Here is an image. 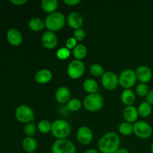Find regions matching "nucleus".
<instances>
[{
  "label": "nucleus",
  "instance_id": "35",
  "mask_svg": "<svg viewBox=\"0 0 153 153\" xmlns=\"http://www.w3.org/2000/svg\"><path fill=\"white\" fill-rule=\"evenodd\" d=\"M146 102H147L149 105H153V89L149 91L146 97Z\"/></svg>",
  "mask_w": 153,
  "mask_h": 153
},
{
  "label": "nucleus",
  "instance_id": "39",
  "mask_svg": "<svg viewBox=\"0 0 153 153\" xmlns=\"http://www.w3.org/2000/svg\"><path fill=\"white\" fill-rule=\"evenodd\" d=\"M84 153H100V152L95 149H87V150Z\"/></svg>",
  "mask_w": 153,
  "mask_h": 153
},
{
  "label": "nucleus",
  "instance_id": "14",
  "mask_svg": "<svg viewBox=\"0 0 153 153\" xmlns=\"http://www.w3.org/2000/svg\"><path fill=\"white\" fill-rule=\"evenodd\" d=\"M84 22L83 17L78 12L70 13L67 16V23L70 28L76 30L81 28Z\"/></svg>",
  "mask_w": 153,
  "mask_h": 153
},
{
  "label": "nucleus",
  "instance_id": "21",
  "mask_svg": "<svg viewBox=\"0 0 153 153\" xmlns=\"http://www.w3.org/2000/svg\"><path fill=\"white\" fill-rule=\"evenodd\" d=\"M41 7L46 13L50 14L57 10L58 7V1L57 0H43L41 2Z\"/></svg>",
  "mask_w": 153,
  "mask_h": 153
},
{
  "label": "nucleus",
  "instance_id": "16",
  "mask_svg": "<svg viewBox=\"0 0 153 153\" xmlns=\"http://www.w3.org/2000/svg\"><path fill=\"white\" fill-rule=\"evenodd\" d=\"M70 89L67 87H60L55 92V100L60 104H65L70 101Z\"/></svg>",
  "mask_w": 153,
  "mask_h": 153
},
{
  "label": "nucleus",
  "instance_id": "18",
  "mask_svg": "<svg viewBox=\"0 0 153 153\" xmlns=\"http://www.w3.org/2000/svg\"><path fill=\"white\" fill-rule=\"evenodd\" d=\"M52 73L48 69H42L36 73L34 79L39 84H47L52 80Z\"/></svg>",
  "mask_w": 153,
  "mask_h": 153
},
{
  "label": "nucleus",
  "instance_id": "37",
  "mask_svg": "<svg viewBox=\"0 0 153 153\" xmlns=\"http://www.w3.org/2000/svg\"><path fill=\"white\" fill-rule=\"evenodd\" d=\"M10 2L16 5H22L27 2V0H10Z\"/></svg>",
  "mask_w": 153,
  "mask_h": 153
},
{
  "label": "nucleus",
  "instance_id": "2",
  "mask_svg": "<svg viewBox=\"0 0 153 153\" xmlns=\"http://www.w3.org/2000/svg\"><path fill=\"white\" fill-rule=\"evenodd\" d=\"M51 133L57 139H67L71 133V126L64 120H56L52 123Z\"/></svg>",
  "mask_w": 153,
  "mask_h": 153
},
{
  "label": "nucleus",
  "instance_id": "9",
  "mask_svg": "<svg viewBox=\"0 0 153 153\" xmlns=\"http://www.w3.org/2000/svg\"><path fill=\"white\" fill-rule=\"evenodd\" d=\"M85 66L82 61L73 60L67 67V74L73 79H79L85 73Z\"/></svg>",
  "mask_w": 153,
  "mask_h": 153
},
{
  "label": "nucleus",
  "instance_id": "4",
  "mask_svg": "<svg viewBox=\"0 0 153 153\" xmlns=\"http://www.w3.org/2000/svg\"><path fill=\"white\" fill-rule=\"evenodd\" d=\"M104 100L100 94H88L83 101V105L86 110L91 112L98 111L102 108Z\"/></svg>",
  "mask_w": 153,
  "mask_h": 153
},
{
  "label": "nucleus",
  "instance_id": "3",
  "mask_svg": "<svg viewBox=\"0 0 153 153\" xmlns=\"http://www.w3.org/2000/svg\"><path fill=\"white\" fill-rule=\"evenodd\" d=\"M66 19L64 15L61 12H54L46 16L45 19V27L49 31H58L64 26Z\"/></svg>",
  "mask_w": 153,
  "mask_h": 153
},
{
  "label": "nucleus",
  "instance_id": "28",
  "mask_svg": "<svg viewBox=\"0 0 153 153\" xmlns=\"http://www.w3.org/2000/svg\"><path fill=\"white\" fill-rule=\"evenodd\" d=\"M37 129L39 130V131L43 133V134H47V133L51 131L52 123L49 121L43 120L40 121L39 123L37 124Z\"/></svg>",
  "mask_w": 153,
  "mask_h": 153
},
{
  "label": "nucleus",
  "instance_id": "29",
  "mask_svg": "<svg viewBox=\"0 0 153 153\" xmlns=\"http://www.w3.org/2000/svg\"><path fill=\"white\" fill-rule=\"evenodd\" d=\"M90 72L94 76H102L105 73L102 66L99 64H94L90 67Z\"/></svg>",
  "mask_w": 153,
  "mask_h": 153
},
{
  "label": "nucleus",
  "instance_id": "6",
  "mask_svg": "<svg viewBox=\"0 0 153 153\" xmlns=\"http://www.w3.org/2000/svg\"><path fill=\"white\" fill-rule=\"evenodd\" d=\"M76 148L73 142L67 139L56 140L52 146V153H76Z\"/></svg>",
  "mask_w": 153,
  "mask_h": 153
},
{
  "label": "nucleus",
  "instance_id": "17",
  "mask_svg": "<svg viewBox=\"0 0 153 153\" xmlns=\"http://www.w3.org/2000/svg\"><path fill=\"white\" fill-rule=\"evenodd\" d=\"M7 39L9 43L13 46H19L22 42V35L16 28H10L7 31Z\"/></svg>",
  "mask_w": 153,
  "mask_h": 153
},
{
  "label": "nucleus",
  "instance_id": "41",
  "mask_svg": "<svg viewBox=\"0 0 153 153\" xmlns=\"http://www.w3.org/2000/svg\"><path fill=\"white\" fill-rule=\"evenodd\" d=\"M28 153H36V152H28Z\"/></svg>",
  "mask_w": 153,
  "mask_h": 153
},
{
  "label": "nucleus",
  "instance_id": "1",
  "mask_svg": "<svg viewBox=\"0 0 153 153\" xmlns=\"http://www.w3.org/2000/svg\"><path fill=\"white\" fill-rule=\"evenodd\" d=\"M120 146V137L115 132H108L100 139L98 148L102 153H116Z\"/></svg>",
  "mask_w": 153,
  "mask_h": 153
},
{
  "label": "nucleus",
  "instance_id": "31",
  "mask_svg": "<svg viewBox=\"0 0 153 153\" xmlns=\"http://www.w3.org/2000/svg\"><path fill=\"white\" fill-rule=\"evenodd\" d=\"M149 91V87L146 84L140 83L137 85L136 92H137V95L140 97H146Z\"/></svg>",
  "mask_w": 153,
  "mask_h": 153
},
{
  "label": "nucleus",
  "instance_id": "23",
  "mask_svg": "<svg viewBox=\"0 0 153 153\" xmlns=\"http://www.w3.org/2000/svg\"><path fill=\"white\" fill-rule=\"evenodd\" d=\"M28 26L33 31H40L45 27V23L38 17H33L28 22Z\"/></svg>",
  "mask_w": 153,
  "mask_h": 153
},
{
  "label": "nucleus",
  "instance_id": "20",
  "mask_svg": "<svg viewBox=\"0 0 153 153\" xmlns=\"http://www.w3.org/2000/svg\"><path fill=\"white\" fill-rule=\"evenodd\" d=\"M22 148L27 152H34L37 148V142L34 137H27L22 140Z\"/></svg>",
  "mask_w": 153,
  "mask_h": 153
},
{
  "label": "nucleus",
  "instance_id": "7",
  "mask_svg": "<svg viewBox=\"0 0 153 153\" xmlns=\"http://www.w3.org/2000/svg\"><path fill=\"white\" fill-rule=\"evenodd\" d=\"M135 71L131 69L123 70L119 76V85L124 89H130L132 88L137 81Z\"/></svg>",
  "mask_w": 153,
  "mask_h": 153
},
{
  "label": "nucleus",
  "instance_id": "42",
  "mask_svg": "<svg viewBox=\"0 0 153 153\" xmlns=\"http://www.w3.org/2000/svg\"><path fill=\"white\" fill-rule=\"evenodd\" d=\"M45 153H47V152H45Z\"/></svg>",
  "mask_w": 153,
  "mask_h": 153
},
{
  "label": "nucleus",
  "instance_id": "24",
  "mask_svg": "<svg viewBox=\"0 0 153 153\" xmlns=\"http://www.w3.org/2000/svg\"><path fill=\"white\" fill-rule=\"evenodd\" d=\"M87 53H88V49H87L86 46L83 44H78L73 49V56L76 58V60L81 61V60L85 58Z\"/></svg>",
  "mask_w": 153,
  "mask_h": 153
},
{
  "label": "nucleus",
  "instance_id": "19",
  "mask_svg": "<svg viewBox=\"0 0 153 153\" xmlns=\"http://www.w3.org/2000/svg\"><path fill=\"white\" fill-rule=\"evenodd\" d=\"M121 101L126 106H131L135 102L136 96L130 89H125L121 94Z\"/></svg>",
  "mask_w": 153,
  "mask_h": 153
},
{
  "label": "nucleus",
  "instance_id": "22",
  "mask_svg": "<svg viewBox=\"0 0 153 153\" xmlns=\"http://www.w3.org/2000/svg\"><path fill=\"white\" fill-rule=\"evenodd\" d=\"M83 88L89 94H96L99 90V85L97 81L93 79H88L84 82Z\"/></svg>",
  "mask_w": 153,
  "mask_h": 153
},
{
  "label": "nucleus",
  "instance_id": "32",
  "mask_svg": "<svg viewBox=\"0 0 153 153\" xmlns=\"http://www.w3.org/2000/svg\"><path fill=\"white\" fill-rule=\"evenodd\" d=\"M57 58L60 60H66L70 57V50L67 47H61L57 51Z\"/></svg>",
  "mask_w": 153,
  "mask_h": 153
},
{
  "label": "nucleus",
  "instance_id": "38",
  "mask_svg": "<svg viewBox=\"0 0 153 153\" xmlns=\"http://www.w3.org/2000/svg\"><path fill=\"white\" fill-rule=\"evenodd\" d=\"M116 153H130V152L125 148H120Z\"/></svg>",
  "mask_w": 153,
  "mask_h": 153
},
{
  "label": "nucleus",
  "instance_id": "15",
  "mask_svg": "<svg viewBox=\"0 0 153 153\" xmlns=\"http://www.w3.org/2000/svg\"><path fill=\"white\" fill-rule=\"evenodd\" d=\"M138 116L137 108L133 105L126 106L123 111V117L124 120H126V122L130 123H136Z\"/></svg>",
  "mask_w": 153,
  "mask_h": 153
},
{
  "label": "nucleus",
  "instance_id": "26",
  "mask_svg": "<svg viewBox=\"0 0 153 153\" xmlns=\"http://www.w3.org/2000/svg\"><path fill=\"white\" fill-rule=\"evenodd\" d=\"M119 131L124 136H128L133 133V125L130 123L123 122L119 126Z\"/></svg>",
  "mask_w": 153,
  "mask_h": 153
},
{
  "label": "nucleus",
  "instance_id": "25",
  "mask_svg": "<svg viewBox=\"0 0 153 153\" xmlns=\"http://www.w3.org/2000/svg\"><path fill=\"white\" fill-rule=\"evenodd\" d=\"M138 114L142 117H148L152 113V106L147 102H143L137 107Z\"/></svg>",
  "mask_w": 153,
  "mask_h": 153
},
{
  "label": "nucleus",
  "instance_id": "8",
  "mask_svg": "<svg viewBox=\"0 0 153 153\" xmlns=\"http://www.w3.org/2000/svg\"><path fill=\"white\" fill-rule=\"evenodd\" d=\"M133 133L140 138L146 139L152 135V128L148 123L137 121L133 124Z\"/></svg>",
  "mask_w": 153,
  "mask_h": 153
},
{
  "label": "nucleus",
  "instance_id": "27",
  "mask_svg": "<svg viewBox=\"0 0 153 153\" xmlns=\"http://www.w3.org/2000/svg\"><path fill=\"white\" fill-rule=\"evenodd\" d=\"M82 103L79 99H72L67 102V108L70 111H77L82 108Z\"/></svg>",
  "mask_w": 153,
  "mask_h": 153
},
{
  "label": "nucleus",
  "instance_id": "10",
  "mask_svg": "<svg viewBox=\"0 0 153 153\" xmlns=\"http://www.w3.org/2000/svg\"><path fill=\"white\" fill-rule=\"evenodd\" d=\"M101 83L107 91H114L119 85V77L114 72H105L101 78Z\"/></svg>",
  "mask_w": 153,
  "mask_h": 153
},
{
  "label": "nucleus",
  "instance_id": "40",
  "mask_svg": "<svg viewBox=\"0 0 153 153\" xmlns=\"http://www.w3.org/2000/svg\"><path fill=\"white\" fill-rule=\"evenodd\" d=\"M151 152H152V153H153V142L152 145H151Z\"/></svg>",
  "mask_w": 153,
  "mask_h": 153
},
{
  "label": "nucleus",
  "instance_id": "13",
  "mask_svg": "<svg viewBox=\"0 0 153 153\" xmlns=\"http://www.w3.org/2000/svg\"><path fill=\"white\" fill-rule=\"evenodd\" d=\"M137 79L140 82V83L146 84L152 80V70L147 66L142 65L137 68L135 71Z\"/></svg>",
  "mask_w": 153,
  "mask_h": 153
},
{
  "label": "nucleus",
  "instance_id": "5",
  "mask_svg": "<svg viewBox=\"0 0 153 153\" xmlns=\"http://www.w3.org/2000/svg\"><path fill=\"white\" fill-rule=\"evenodd\" d=\"M15 117L18 121L26 124L32 123L35 120L34 111L31 107L25 105H22L16 108L15 111Z\"/></svg>",
  "mask_w": 153,
  "mask_h": 153
},
{
  "label": "nucleus",
  "instance_id": "34",
  "mask_svg": "<svg viewBox=\"0 0 153 153\" xmlns=\"http://www.w3.org/2000/svg\"><path fill=\"white\" fill-rule=\"evenodd\" d=\"M77 40L74 37H70L67 39L66 41V47L68 49H73L76 46H77Z\"/></svg>",
  "mask_w": 153,
  "mask_h": 153
},
{
  "label": "nucleus",
  "instance_id": "33",
  "mask_svg": "<svg viewBox=\"0 0 153 153\" xmlns=\"http://www.w3.org/2000/svg\"><path fill=\"white\" fill-rule=\"evenodd\" d=\"M86 37V33L82 28L75 30L73 32V37L76 39L77 41H82Z\"/></svg>",
  "mask_w": 153,
  "mask_h": 153
},
{
  "label": "nucleus",
  "instance_id": "11",
  "mask_svg": "<svg viewBox=\"0 0 153 153\" xmlns=\"http://www.w3.org/2000/svg\"><path fill=\"white\" fill-rule=\"evenodd\" d=\"M76 137L81 144L88 145L92 142L94 134L91 128L87 126H82L78 129Z\"/></svg>",
  "mask_w": 153,
  "mask_h": 153
},
{
  "label": "nucleus",
  "instance_id": "30",
  "mask_svg": "<svg viewBox=\"0 0 153 153\" xmlns=\"http://www.w3.org/2000/svg\"><path fill=\"white\" fill-rule=\"evenodd\" d=\"M36 131H37V127H36L35 124L33 123H27L23 128L24 134L27 137H32L33 135L36 134Z\"/></svg>",
  "mask_w": 153,
  "mask_h": 153
},
{
  "label": "nucleus",
  "instance_id": "36",
  "mask_svg": "<svg viewBox=\"0 0 153 153\" xmlns=\"http://www.w3.org/2000/svg\"><path fill=\"white\" fill-rule=\"evenodd\" d=\"M64 2L69 6H75L81 2L80 0H64Z\"/></svg>",
  "mask_w": 153,
  "mask_h": 153
},
{
  "label": "nucleus",
  "instance_id": "12",
  "mask_svg": "<svg viewBox=\"0 0 153 153\" xmlns=\"http://www.w3.org/2000/svg\"><path fill=\"white\" fill-rule=\"evenodd\" d=\"M58 38L55 32L47 31L42 35L41 43L47 49H53L58 45Z\"/></svg>",
  "mask_w": 153,
  "mask_h": 153
}]
</instances>
